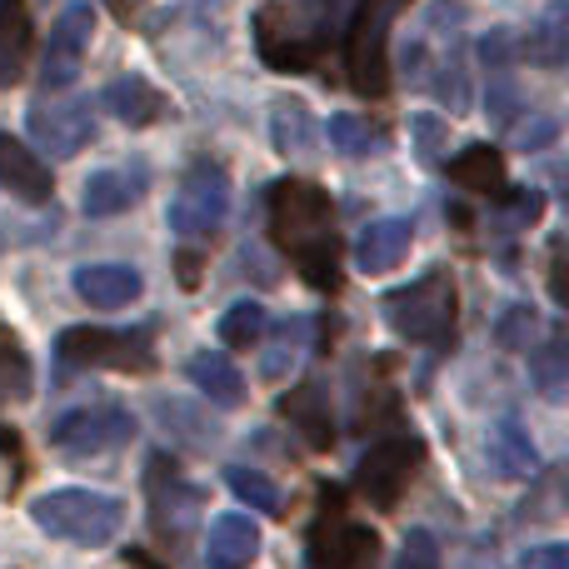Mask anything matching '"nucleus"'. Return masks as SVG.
Segmentation results:
<instances>
[{
  "label": "nucleus",
  "mask_w": 569,
  "mask_h": 569,
  "mask_svg": "<svg viewBox=\"0 0 569 569\" xmlns=\"http://www.w3.org/2000/svg\"><path fill=\"white\" fill-rule=\"evenodd\" d=\"M270 236L290 256L315 290H340V236L335 206L310 180H276L270 186Z\"/></svg>",
  "instance_id": "f257e3e1"
},
{
  "label": "nucleus",
  "mask_w": 569,
  "mask_h": 569,
  "mask_svg": "<svg viewBox=\"0 0 569 569\" xmlns=\"http://www.w3.org/2000/svg\"><path fill=\"white\" fill-rule=\"evenodd\" d=\"M345 6L350 0H295V6L276 0V6H266L256 16L260 56L276 70H290V76L320 70L325 56H330V40H335Z\"/></svg>",
  "instance_id": "f03ea898"
},
{
  "label": "nucleus",
  "mask_w": 569,
  "mask_h": 569,
  "mask_svg": "<svg viewBox=\"0 0 569 569\" xmlns=\"http://www.w3.org/2000/svg\"><path fill=\"white\" fill-rule=\"evenodd\" d=\"M30 520H36L50 540L80 545V550H100V545H110L120 535L126 505L100 490H50L30 505Z\"/></svg>",
  "instance_id": "7ed1b4c3"
},
{
  "label": "nucleus",
  "mask_w": 569,
  "mask_h": 569,
  "mask_svg": "<svg viewBox=\"0 0 569 569\" xmlns=\"http://www.w3.org/2000/svg\"><path fill=\"white\" fill-rule=\"evenodd\" d=\"M455 310H460V290H455L450 270H430V276L410 280L405 290L385 295V320H390V330L410 345L450 340Z\"/></svg>",
  "instance_id": "20e7f679"
},
{
  "label": "nucleus",
  "mask_w": 569,
  "mask_h": 569,
  "mask_svg": "<svg viewBox=\"0 0 569 569\" xmlns=\"http://www.w3.org/2000/svg\"><path fill=\"white\" fill-rule=\"evenodd\" d=\"M375 560H380V535L345 520V495L325 490L320 520H315L310 550H305V569H375Z\"/></svg>",
  "instance_id": "39448f33"
},
{
  "label": "nucleus",
  "mask_w": 569,
  "mask_h": 569,
  "mask_svg": "<svg viewBox=\"0 0 569 569\" xmlns=\"http://www.w3.org/2000/svg\"><path fill=\"white\" fill-rule=\"evenodd\" d=\"M410 0H360L350 20V86L360 96L390 90V26Z\"/></svg>",
  "instance_id": "423d86ee"
},
{
  "label": "nucleus",
  "mask_w": 569,
  "mask_h": 569,
  "mask_svg": "<svg viewBox=\"0 0 569 569\" xmlns=\"http://www.w3.org/2000/svg\"><path fill=\"white\" fill-rule=\"evenodd\" d=\"M226 210H230V176L216 160H200V166L186 170L176 200H170V230L180 240H206L226 220Z\"/></svg>",
  "instance_id": "0eeeda50"
},
{
  "label": "nucleus",
  "mask_w": 569,
  "mask_h": 569,
  "mask_svg": "<svg viewBox=\"0 0 569 569\" xmlns=\"http://www.w3.org/2000/svg\"><path fill=\"white\" fill-rule=\"evenodd\" d=\"M60 365H76V370H156V350H150V335H120V330H66L56 345Z\"/></svg>",
  "instance_id": "6e6552de"
},
{
  "label": "nucleus",
  "mask_w": 569,
  "mask_h": 569,
  "mask_svg": "<svg viewBox=\"0 0 569 569\" xmlns=\"http://www.w3.org/2000/svg\"><path fill=\"white\" fill-rule=\"evenodd\" d=\"M420 465H425V445L415 440V435L380 440V445H370V455H365L360 470H355V490H360L375 510H395Z\"/></svg>",
  "instance_id": "1a4fd4ad"
},
{
  "label": "nucleus",
  "mask_w": 569,
  "mask_h": 569,
  "mask_svg": "<svg viewBox=\"0 0 569 569\" xmlns=\"http://www.w3.org/2000/svg\"><path fill=\"white\" fill-rule=\"evenodd\" d=\"M130 440H136V420H130L120 405H86V410H70L50 425V445L76 455V460H86V455H110Z\"/></svg>",
  "instance_id": "9d476101"
},
{
  "label": "nucleus",
  "mask_w": 569,
  "mask_h": 569,
  "mask_svg": "<svg viewBox=\"0 0 569 569\" xmlns=\"http://www.w3.org/2000/svg\"><path fill=\"white\" fill-rule=\"evenodd\" d=\"M30 140L50 156H80L96 140V110L90 100H40L30 110Z\"/></svg>",
  "instance_id": "9b49d317"
},
{
  "label": "nucleus",
  "mask_w": 569,
  "mask_h": 569,
  "mask_svg": "<svg viewBox=\"0 0 569 569\" xmlns=\"http://www.w3.org/2000/svg\"><path fill=\"white\" fill-rule=\"evenodd\" d=\"M90 36H96V10L90 6L60 10V20L50 26V40H46V60H40V86L66 90L70 80L80 76V60H86V50H90Z\"/></svg>",
  "instance_id": "f8f14e48"
},
{
  "label": "nucleus",
  "mask_w": 569,
  "mask_h": 569,
  "mask_svg": "<svg viewBox=\"0 0 569 569\" xmlns=\"http://www.w3.org/2000/svg\"><path fill=\"white\" fill-rule=\"evenodd\" d=\"M150 505H156V530L166 535V540H186L190 525H196L200 515V490H190L186 480H180L176 470H166V460L150 465Z\"/></svg>",
  "instance_id": "ddd939ff"
},
{
  "label": "nucleus",
  "mask_w": 569,
  "mask_h": 569,
  "mask_svg": "<svg viewBox=\"0 0 569 569\" xmlns=\"http://www.w3.org/2000/svg\"><path fill=\"white\" fill-rule=\"evenodd\" d=\"M415 246V226L405 216H385V220H370L355 240V266L365 276H380V270H395Z\"/></svg>",
  "instance_id": "4468645a"
},
{
  "label": "nucleus",
  "mask_w": 569,
  "mask_h": 569,
  "mask_svg": "<svg viewBox=\"0 0 569 569\" xmlns=\"http://www.w3.org/2000/svg\"><path fill=\"white\" fill-rule=\"evenodd\" d=\"M0 186H6L16 200H26V206H46V200L56 196L50 166L36 156V150H26L10 136H0Z\"/></svg>",
  "instance_id": "2eb2a0df"
},
{
  "label": "nucleus",
  "mask_w": 569,
  "mask_h": 569,
  "mask_svg": "<svg viewBox=\"0 0 569 569\" xmlns=\"http://www.w3.org/2000/svg\"><path fill=\"white\" fill-rule=\"evenodd\" d=\"M260 555V525L250 515H220L206 530V565L210 569H250Z\"/></svg>",
  "instance_id": "dca6fc26"
},
{
  "label": "nucleus",
  "mask_w": 569,
  "mask_h": 569,
  "mask_svg": "<svg viewBox=\"0 0 569 569\" xmlns=\"http://www.w3.org/2000/svg\"><path fill=\"white\" fill-rule=\"evenodd\" d=\"M140 196H146V166L96 170V176L86 180L80 210H86V216H120V210H130Z\"/></svg>",
  "instance_id": "f3484780"
},
{
  "label": "nucleus",
  "mask_w": 569,
  "mask_h": 569,
  "mask_svg": "<svg viewBox=\"0 0 569 569\" xmlns=\"http://www.w3.org/2000/svg\"><path fill=\"white\" fill-rule=\"evenodd\" d=\"M106 110L116 120H126V126H156V120H166L170 116V100L160 96L150 80H140V76H120V80H110L106 86Z\"/></svg>",
  "instance_id": "a211bd4d"
},
{
  "label": "nucleus",
  "mask_w": 569,
  "mask_h": 569,
  "mask_svg": "<svg viewBox=\"0 0 569 569\" xmlns=\"http://www.w3.org/2000/svg\"><path fill=\"white\" fill-rule=\"evenodd\" d=\"M280 415L305 435L310 450H330L335 445V415H330V400H325L320 385H300L280 400Z\"/></svg>",
  "instance_id": "6ab92c4d"
},
{
  "label": "nucleus",
  "mask_w": 569,
  "mask_h": 569,
  "mask_svg": "<svg viewBox=\"0 0 569 569\" xmlns=\"http://www.w3.org/2000/svg\"><path fill=\"white\" fill-rule=\"evenodd\" d=\"M76 295L96 310H120L140 295V270L130 266H80L76 270Z\"/></svg>",
  "instance_id": "aec40b11"
},
{
  "label": "nucleus",
  "mask_w": 569,
  "mask_h": 569,
  "mask_svg": "<svg viewBox=\"0 0 569 569\" xmlns=\"http://www.w3.org/2000/svg\"><path fill=\"white\" fill-rule=\"evenodd\" d=\"M450 180L470 196H485V200H505V160L500 150L490 146H470L465 156L450 160Z\"/></svg>",
  "instance_id": "412c9836"
},
{
  "label": "nucleus",
  "mask_w": 569,
  "mask_h": 569,
  "mask_svg": "<svg viewBox=\"0 0 569 569\" xmlns=\"http://www.w3.org/2000/svg\"><path fill=\"white\" fill-rule=\"evenodd\" d=\"M30 60V10L26 0H0V86H16Z\"/></svg>",
  "instance_id": "4be33fe9"
},
{
  "label": "nucleus",
  "mask_w": 569,
  "mask_h": 569,
  "mask_svg": "<svg viewBox=\"0 0 569 569\" xmlns=\"http://www.w3.org/2000/svg\"><path fill=\"white\" fill-rule=\"evenodd\" d=\"M190 370V380H196V390L206 395V400H216V405H240L246 400V380H240V370L230 365V355H220V350H200L196 360L186 365Z\"/></svg>",
  "instance_id": "5701e85b"
},
{
  "label": "nucleus",
  "mask_w": 569,
  "mask_h": 569,
  "mask_svg": "<svg viewBox=\"0 0 569 569\" xmlns=\"http://www.w3.org/2000/svg\"><path fill=\"white\" fill-rule=\"evenodd\" d=\"M490 455H495V465H500V475H510V480H525V475L540 470V455H535L530 435L520 430V420H500V425H495Z\"/></svg>",
  "instance_id": "b1692460"
},
{
  "label": "nucleus",
  "mask_w": 569,
  "mask_h": 569,
  "mask_svg": "<svg viewBox=\"0 0 569 569\" xmlns=\"http://www.w3.org/2000/svg\"><path fill=\"white\" fill-rule=\"evenodd\" d=\"M226 485L250 505V510H260V515H280V510H284L280 485L270 480L266 470H250V465H230V470H226Z\"/></svg>",
  "instance_id": "393cba45"
},
{
  "label": "nucleus",
  "mask_w": 569,
  "mask_h": 569,
  "mask_svg": "<svg viewBox=\"0 0 569 569\" xmlns=\"http://www.w3.org/2000/svg\"><path fill=\"white\" fill-rule=\"evenodd\" d=\"M266 330H270V315L260 310L256 300H236L220 315V340H226L230 350H256Z\"/></svg>",
  "instance_id": "a878e982"
},
{
  "label": "nucleus",
  "mask_w": 569,
  "mask_h": 569,
  "mask_svg": "<svg viewBox=\"0 0 569 569\" xmlns=\"http://www.w3.org/2000/svg\"><path fill=\"white\" fill-rule=\"evenodd\" d=\"M276 150L280 156H305V150L315 146V120L310 110L300 106V100H280L276 106Z\"/></svg>",
  "instance_id": "bb28decb"
},
{
  "label": "nucleus",
  "mask_w": 569,
  "mask_h": 569,
  "mask_svg": "<svg viewBox=\"0 0 569 569\" xmlns=\"http://www.w3.org/2000/svg\"><path fill=\"white\" fill-rule=\"evenodd\" d=\"M305 335H310V325L305 320H284L280 325L276 345H270L266 360H260V375H266V380H284V370H290V365L300 360V350H305Z\"/></svg>",
  "instance_id": "cd10ccee"
},
{
  "label": "nucleus",
  "mask_w": 569,
  "mask_h": 569,
  "mask_svg": "<svg viewBox=\"0 0 569 569\" xmlns=\"http://www.w3.org/2000/svg\"><path fill=\"white\" fill-rule=\"evenodd\" d=\"M565 0L560 6H550L545 10V20H540V30L530 36V60H540V66H565Z\"/></svg>",
  "instance_id": "c85d7f7f"
},
{
  "label": "nucleus",
  "mask_w": 569,
  "mask_h": 569,
  "mask_svg": "<svg viewBox=\"0 0 569 569\" xmlns=\"http://www.w3.org/2000/svg\"><path fill=\"white\" fill-rule=\"evenodd\" d=\"M330 140H335V150H345V156H375V150L385 146V136L365 116H335Z\"/></svg>",
  "instance_id": "c756f323"
},
{
  "label": "nucleus",
  "mask_w": 569,
  "mask_h": 569,
  "mask_svg": "<svg viewBox=\"0 0 569 569\" xmlns=\"http://www.w3.org/2000/svg\"><path fill=\"white\" fill-rule=\"evenodd\" d=\"M20 395H30V365L20 355L16 335L0 330V400H20Z\"/></svg>",
  "instance_id": "7c9ffc66"
},
{
  "label": "nucleus",
  "mask_w": 569,
  "mask_h": 569,
  "mask_svg": "<svg viewBox=\"0 0 569 569\" xmlns=\"http://www.w3.org/2000/svg\"><path fill=\"white\" fill-rule=\"evenodd\" d=\"M156 415L166 425H186L180 430V440H190V445H216V425H206L200 415H190V405H180V400H160L156 405Z\"/></svg>",
  "instance_id": "2f4dec72"
},
{
  "label": "nucleus",
  "mask_w": 569,
  "mask_h": 569,
  "mask_svg": "<svg viewBox=\"0 0 569 569\" xmlns=\"http://www.w3.org/2000/svg\"><path fill=\"white\" fill-rule=\"evenodd\" d=\"M535 380H540V390L550 395V400H560L565 395V345H545L540 355H535Z\"/></svg>",
  "instance_id": "473e14b6"
},
{
  "label": "nucleus",
  "mask_w": 569,
  "mask_h": 569,
  "mask_svg": "<svg viewBox=\"0 0 569 569\" xmlns=\"http://www.w3.org/2000/svg\"><path fill=\"white\" fill-rule=\"evenodd\" d=\"M395 569H440V545H435L430 530H410L405 535V550Z\"/></svg>",
  "instance_id": "72a5a7b5"
},
{
  "label": "nucleus",
  "mask_w": 569,
  "mask_h": 569,
  "mask_svg": "<svg viewBox=\"0 0 569 569\" xmlns=\"http://www.w3.org/2000/svg\"><path fill=\"white\" fill-rule=\"evenodd\" d=\"M520 569H569V550L565 545H535L520 555Z\"/></svg>",
  "instance_id": "f704fd0d"
},
{
  "label": "nucleus",
  "mask_w": 569,
  "mask_h": 569,
  "mask_svg": "<svg viewBox=\"0 0 569 569\" xmlns=\"http://www.w3.org/2000/svg\"><path fill=\"white\" fill-rule=\"evenodd\" d=\"M520 330H530V335H535V315H530V310H515L510 320L500 325V340L510 345V350H520Z\"/></svg>",
  "instance_id": "c9c22d12"
},
{
  "label": "nucleus",
  "mask_w": 569,
  "mask_h": 569,
  "mask_svg": "<svg viewBox=\"0 0 569 569\" xmlns=\"http://www.w3.org/2000/svg\"><path fill=\"white\" fill-rule=\"evenodd\" d=\"M555 140V120H540V126H525L520 130V146L530 150V146H550Z\"/></svg>",
  "instance_id": "e433bc0d"
},
{
  "label": "nucleus",
  "mask_w": 569,
  "mask_h": 569,
  "mask_svg": "<svg viewBox=\"0 0 569 569\" xmlns=\"http://www.w3.org/2000/svg\"><path fill=\"white\" fill-rule=\"evenodd\" d=\"M560 260H565V240H555V246H550V290H555V300H565V276H560Z\"/></svg>",
  "instance_id": "4c0bfd02"
},
{
  "label": "nucleus",
  "mask_w": 569,
  "mask_h": 569,
  "mask_svg": "<svg viewBox=\"0 0 569 569\" xmlns=\"http://www.w3.org/2000/svg\"><path fill=\"white\" fill-rule=\"evenodd\" d=\"M0 240H6V236H0Z\"/></svg>",
  "instance_id": "58836bf2"
}]
</instances>
